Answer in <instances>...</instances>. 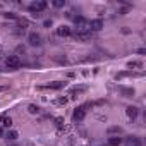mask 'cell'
<instances>
[{"instance_id":"obj_14","label":"cell","mask_w":146,"mask_h":146,"mask_svg":"<svg viewBox=\"0 0 146 146\" xmlns=\"http://www.w3.org/2000/svg\"><path fill=\"white\" fill-rule=\"evenodd\" d=\"M76 24L79 26V29H84V24H86V21H84V17H81V16H78V17H76Z\"/></svg>"},{"instance_id":"obj_4","label":"cell","mask_w":146,"mask_h":146,"mask_svg":"<svg viewBox=\"0 0 146 146\" xmlns=\"http://www.w3.org/2000/svg\"><path fill=\"white\" fill-rule=\"evenodd\" d=\"M84 117H86V108H84V107H78V108L74 110V113H72V119H74L76 122H81Z\"/></svg>"},{"instance_id":"obj_8","label":"cell","mask_w":146,"mask_h":146,"mask_svg":"<svg viewBox=\"0 0 146 146\" xmlns=\"http://www.w3.org/2000/svg\"><path fill=\"white\" fill-rule=\"evenodd\" d=\"M57 35L58 36H70V28H67V26H60V28H57Z\"/></svg>"},{"instance_id":"obj_20","label":"cell","mask_w":146,"mask_h":146,"mask_svg":"<svg viewBox=\"0 0 146 146\" xmlns=\"http://www.w3.org/2000/svg\"><path fill=\"white\" fill-rule=\"evenodd\" d=\"M55 124H57V127H64V117H57Z\"/></svg>"},{"instance_id":"obj_21","label":"cell","mask_w":146,"mask_h":146,"mask_svg":"<svg viewBox=\"0 0 146 146\" xmlns=\"http://www.w3.org/2000/svg\"><path fill=\"white\" fill-rule=\"evenodd\" d=\"M67 102H69V98H65V96H64V98H58V100H57V103H58V105H65Z\"/></svg>"},{"instance_id":"obj_5","label":"cell","mask_w":146,"mask_h":146,"mask_svg":"<svg viewBox=\"0 0 146 146\" xmlns=\"http://www.w3.org/2000/svg\"><path fill=\"white\" fill-rule=\"evenodd\" d=\"M28 41H29V45H33V46H38V45H41V36H40L38 33H29V36H28Z\"/></svg>"},{"instance_id":"obj_9","label":"cell","mask_w":146,"mask_h":146,"mask_svg":"<svg viewBox=\"0 0 146 146\" xmlns=\"http://www.w3.org/2000/svg\"><path fill=\"white\" fill-rule=\"evenodd\" d=\"M125 113H127L129 119L134 120V119L137 117V108H136V107H127V108H125Z\"/></svg>"},{"instance_id":"obj_11","label":"cell","mask_w":146,"mask_h":146,"mask_svg":"<svg viewBox=\"0 0 146 146\" xmlns=\"http://www.w3.org/2000/svg\"><path fill=\"white\" fill-rule=\"evenodd\" d=\"M0 124H2V127H11L12 125V119L7 117V115H2L0 117Z\"/></svg>"},{"instance_id":"obj_1","label":"cell","mask_w":146,"mask_h":146,"mask_svg":"<svg viewBox=\"0 0 146 146\" xmlns=\"http://www.w3.org/2000/svg\"><path fill=\"white\" fill-rule=\"evenodd\" d=\"M45 9H46V2H45V0H40V2H35V4H31V5H29V11L33 12V16H35V17H40V16H41L40 12H41V11H45Z\"/></svg>"},{"instance_id":"obj_25","label":"cell","mask_w":146,"mask_h":146,"mask_svg":"<svg viewBox=\"0 0 146 146\" xmlns=\"http://www.w3.org/2000/svg\"><path fill=\"white\" fill-rule=\"evenodd\" d=\"M2 91H5V88H4V86H0V93H2Z\"/></svg>"},{"instance_id":"obj_10","label":"cell","mask_w":146,"mask_h":146,"mask_svg":"<svg viewBox=\"0 0 146 146\" xmlns=\"http://www.w3.org/2000/svg\"><path fill=\"white\" fill-rule=\"evenodd\" d=\"M119 144H122V137H119V136L108 137V146H119Z\"/></svg>"},{"instance_id":"obj_16","label":"cell","mask_w":146,"mask_h":146,"mask_svg":"<svg viewBox=\"0 0 146 146\" xmlns=\"http://www.w3.org/2000/svg\"><path fill=\"white\" fill-rule=\"evenodd\" d=\"M7 139H11V141H14V139H17V131H7Z\"/></svg>"},{"instance_id":"obj_17","label":"cell","mask_w":146,"mask_h":146,"mask_svg":"<svg viewBox=\"0 0 146 146\" xmlns=\"http://www.w3.org/2000/svg\"><path fill=\"white\" fill-rule=\"evenodd\" d=\"M120 132H122L120 127H108V134H117V136H119Z\"/></svg>"},{"instance_id":"obj_23","label":"cell","mask_w":146,"mask_h":146,"mask_svg":"<svg viewBox=\"0 0 146 146\" xmlns=\"http://www.w3.org/2000/svg\"><path fill=\"white\" fill-rule=\"evenodd\" d=\"M5 17H11V19H16V14H5Z\"/></svg>"},{"instance_id":"obj_24","label":"cell","mask_w":146,"mask_h":146,"mask_svg":"<svg viewBox=\"0 0 146 146\" xmlns=\"http://www.w3.org/2000/svg\"><path fill=\"white\" fill-rule=\"evenodd\" d=\"M4 134H5V132H4V127H2V125H0V137H2Z\"/></svg>"},{"instance_id":"obj_19","label":"cell","mask_w":146,"mask_h":146,"mask_svg":"<svg viewBox=\"0 0 146 146\" xmlns=\"http://www.w3.org/2000/svg\"><path fill=\"white\" fill-rule=\"evenodd\" d=\"M122 93L124 95H129V96H134V90H131V88H124Z\"/></svg>"},{"instance_id":"obj_6","label":"cell","mask_w":146,"mask_h":146,"mask_svg":"<svg viewBox=\"0 0 146 146\" xmlns=\"http://www.w3.org/2000/svg\"><path fill=\"white\" fill-rule=\"evenodd\" d=\"M65 86V83H62V81H53V83H48L46 86H43V88H46V90H60V88H64ZM43 88H40V90H43Z\"/></svg>"},{"instance_id":"obj_7","label":"cell","mask_w":146,"mask_h":146,"mask_svg":"<svg viewBox=\"0 0 146 146\" xmlns=\"http://www.w3.org/2000/svg\"><path fill=\"white\" fill-rule=\"evenodd\" d=\"M90 28H91V31H100L103 28V21L102 19H93L90 23Z\"/></svg>"},{"instance_id":"obj_3","label":"cell","mask_w":146,"mask_h":146,"mask_svg":"<svg viewBox=\"0 0 146 146\" xmlns=\"http://www.w3.org/2000/svg\"><path fill=\"white\" fill-rule=\"evenodd\" d=\"M76 36V40L78 41H88V40H91V31L90 29H78V33L74 35Z\"/></svg>"},{"instance_id":"obj_15","label":"cell","mask_w":146,"mask_h":146,"mask_svg":"<svg viewBox=\"0 0 146 146\" xmlns=\"http://www.w3.org/2000/svg\"><path fill=\"white\" fill-rule=\"evenodd\" d=\"M127 65H129V69H141V67H143V64L137 62V60H132V62H129Z\"/></svg>"},{"instance_id":"obj_12","label":"cell","mask_w":146,"mask_h":146,"mask_svg":"<svg viewBox=\"0 0 146 146\" xmlns=\"http://www.w3.org/2000/svg\"><path fill=\"white\" fill-rule=\"evenodd\" d=\"M28 112H29L31 115H38V113H40V108H38L35 103H31V105H28Z\"/></svg>"},{"instance_id":"obj_22","label":"cell","mask_w":146,"mask_h":146,"mask_svg":"<svg viewBox=\"0 0 146 146\" xmlns=\"http://www.w3.org/2000/svg\"><path fill=\"white\" fill-rule=\"evenodd\" d=\"M19 26H21V28L24 29V28L28 26V21H26V19H19Z\"/></svg>"},{"instance_id":"obj_13","label":"cell","mask_w":146,"mask_h":146,"mask_svg":"<svg viewBox=\"0 0 146 146\" xmlns=\"http://www.w3.org/2000/svg\"><path fill=\"white\" fill-rule=\"evenodd\" d=\"M127 146H141V141H139L137 137H134V136H132V137H129V139H127Z\"/></svg>"},{"instance_id":"obj_2","label":"cell","mask_w":146,"mask_h":146,"mask_svg":"<svg viewBox=\"0 0 146 146\" xmlns=\"http://www.w3.org/2000/svg\"><path fill=\"white\" fill-rule=\"evenodd\" d=\"M5 65H7L9 69H17V67L21 65V58H19L17 55H9V57L5 58Z\"/></svg>"},{"instance_id":"obj_18","label":"cell","mask_w":146,"mask_h":146,"mask_svg":"<svg viewBox=\"0 0 146 146\" xmlns=\"http://www.w3.org/2000/svg\"><path fill=\"white\" fill-rule=\"evenodd\" d=\"M53 5L55 7H64L65 5V0H53Z\"/></svg>"}]
</instances>
